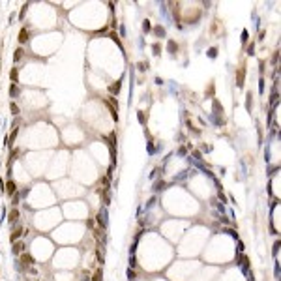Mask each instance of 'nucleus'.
Instances as JSON below:
<instances>
[{
  "mask_svg": "<svg viewBox=\"0 0 281 281\" xmlns=\"http://www.w3.org/2000/svg\"><path fill=\"white\" fill-rule=\"evenodd\" d=\"M244 81H245V64H242L236 71V86L242 88L244 86Z\"/></svg>",
  "mask_w": 281,
  "mask_h": 281,
  "instance_id": "nucleus-1",
  "label": "nucleus"
},
{
  "mask_svg": "<svg viewBox=\"0 0 281 281\" xmlns=\"http://www.w3.org/2000/svg\"><path fill=\"white\" fill-rule=\"evenodd\" d=\"M15 193H17V184L13 180H8V182H6V195L13 197Z\"/></svg>",
  "mask_w": 281,
  "mask_h": 281,
  "instance_id": "nucleus-2",
  "label": "nucleus"
},
{
  "mask_svg": "<svg viewBox=\"0 0 281 281\" xmlns=\"http://www.w3.org/2000/svg\"><path fill=\"white\" fill-rule=\"evenodd\" d=\"M19 262L23 264V266H28V264H34V257L30 255V253H21V257H19Z\"/></svg>",
  "mask_w": 281,
  "mask_h": 281,
  "instance_id": "nucleus-3",
  "label": "nucleus"
},
{
  "mask_svg": "<svg viewBox=\"0 0 281 281\" xmlns=\"http://www.w3.org/2000/svg\"><path fill=\"white\" fill-rule=\"evenodd\" d=\"M96 221H97V225H100V229H105L107 227V212H101L97 214V217H96Z\"/></svg>",
  "mask_w": 281,
  "mask_h": 281,
  "instance_id": "nucleus-4",
  "label": "nucleus"
},
{
  "mask_svg": "<svg viewBox=\"0 0 281 281\" xmlns=\"http://www.w3.org/2000/svg\"><path fill=\"white\" fill-rule=\"evenodd\" d=\"M23 249H25V242H21V240L13 242V248H11L13 255H21V253H23Z\"/></svg>",
  "mask_w": 281,
  "mask_h": 281,
  "instance_id": "nucleus-5",
  "label": "nucleus"
},
{
  "mask_svg": "<svg viewBox=\"0 0 281 281\" xmlns=\"http://www.w3.org/2000/svg\"><path fill=\"white\" fill-rule=\"evenodd\" d=\"M21 234H23V227H15L11 230V234H10V240H11V244L13 242H17L19 238H21Z\"/></svg>",
  "mask_w": 281,
  "mask_h": 281,
  "instance_id": "nucleus-6",
  "label": "nucleus"
},
{
  "mask_svg": "<svg viewBox=\"0 0 281 281\" xmlns=\"http://www.w3.org/2000/svg\"><path fill=\"white\" fill-rule=\"evenodd\" d=\"M28 38H30V32H28V28H21V32H19V43H26Z\"/></svg>",
  "mask_w": 281,
  "mask_h": 281,
  "instance_id": "nucleus-7",
  "label": "nucleus"
},
{
  "mask_svg": "<svg viewBox=\"0 0 281 281\" xmlns=\"http://www.w3.org/2000/svg\"><path fill=\"white\" fill-rule=\"evenodd\" d=\"M17 135H19V128H17V126H13V129H11V133H10V137L6 139V143L11 146V144H13V140L17 139Z\"/></svg>",
  "mask_w": 281,
  "mask_h": 281,
  "instance_id": "nucleus-8",
  "label": "nucleus"
},
{
  "mask_svg": "<svg viewBox=\"0 0 281 281\" xmlns=\"http://www.w3.org/2000/svg\"><path fill=\"white\" fill-rule=\"evenodd\" d=\"M120 86H122V81H114V83L109 86V92H111L112 96H116L118 92H120Z\"/></svg>",
  "mask_w": 281,
  "mask_h": 281,
  "instance_id": "nucleus-9",
  "label": "nucleus"
},
{
  "mask_svg": "<svg viewBox=\"0 0 281 281\" xmlns=\"http://www.w3.org/2000/svg\"><path fill=\"white\" fill-rule=\"evenodd\" d=\"M167 51L171 53V54H176L178 53V43L174 39H169V43H167Z\"/></svg>",
  "mask_w": 281,
  "mask_h": 281,
  "instance_id": "nucleus-10",
  "label": "nucleus"
},
{
  "mask_svg": "<svg viewBox=\"0 0 281 281\" xmlns=\"http://www.w3.org/2000/svg\"><path fill=\"white\" fill-rule=\"evenodd\" d=\"M17 219H19V210H15V208H13L11 212L8 214V221H10V223H15Z\"/></svg>",
  "mask_w": 281,
  "mask_h": 281,
  "instance_id": "nucleus-11",
  "label": "nucleus"
},
{
  "mask_svg": "<svg viewBox=\"0 0 281 281\" xmlns=\"http://www.w3.org/2000/svg\"><path fill=\"white\" fill-rule=\"evenodd\" d=\"M96 257L100 262H105V255H103V245H97L96 248Z\"/></svg>",
  "mask_w": 281,
  "mask_h": 281,
  "instance_id": "nucleus-12",
  "label": "nucleus"
},
{
  "mask_svg": "<svg viewBox=\"0 0 281 281\" xmlns=\"http://www.w3.org/2000/svg\"><path fill=\"white\" fill-rule=\"evenodd\" d=\"M143 32H144V34H150V32H152V25H150L148 19L143 21Z\"/></svg>",
  "mask_w": 281,
  "mask_h": 281,
  "instance_id": "nucleus-13",
  "label": "nucleus"
},
{
  "mask_svg": "<svg viewBox=\"0 0 281 281\" xmlns=\"http://www.w3.org/2000/svg\"><path fill=\"white\" fill-rule=\"evenodd\" d=\"M19 92H21V88L17 86L15 83H13L11 86H10V96H11V97H15V96H19Z\"/></svg>",
  "mask_w": 281,
  "mask_h": 281,
  "instance_id": "nucleus-14",
  "label": "nucleus"
},
{
  "mask_svg": "<svg viewBox=\"0 0 281 281\" xmlns=\"http://www.w3.org/2000/svg\"><path fill=\"white\" fill-rule=\"evenodd\" d=\"M152 32L156 34L158 38H163V36H165V28H163V26H156V28H152Z\"/></svg>",
  "mask_w": 281,
  "mask_h": 281,
  "instance_id": "nucleus-15",
  "label": "nucleus"
},
{
  "mask_svg": "<svg viewBox=\"0 0 281 281\" xmlns=\"http://www.w3.org/2000/svg\"><path fill=\"white\" fill-rule=\"evenodd\" d=\"M101 279H103V270L97 268V270L94 272V276H92V281H101Z\"/></svg>",
  "mask_w": 281,
  "mask_h": 281,
  "instance_id": "nucleus-16",
  "label": "nucleus"
},
{
  "mask_svg": "<svg viewBox=\"0 0 281 281\" xmlns=\"http://www.w3.org/2000/svg\"><path fill=\"white\" fill-rule=\"evenodd\" d=\"M23 56H25V51H23V49H21V47H19V49H17V51H15V53H13V60H15V62H19L21 58H23Z\"/></svg>",
  "mask_w": 281,
  "mask_h": 281,
  "instance_id": "nucleus-17",
  "label": "nucleus"
},
{
  "mask_svg": "<svg viewBox=\"0 0 281 281\" xmlns=\"http://www.w3.org/2000/svg\"><path fill=\"white\" fill-rule=\"evenodd\" d=\"M10 79H11L13 83H17V79H19V69H17V68H11V71H10Z\"/></svg>",
  "mask_w": 281,
  "mask_h": 281,
  "instance_id": "nucleus-18",
  "label": "nucleus"
},
{
  "mask_svg": "<svg viewBox=\"0 0 281 281\" xmlns=\"http://www.w3.org/2000/svg\"><path fill=\"white\" fill-rule=\"evenodd\" d=\"M10 111H11V114H15V116H17L19 112H21V109H19V105H17L15 101H13V103L10 105Z\"/></svg>",
  "mask_w": 281,
  "mask_h": 281,
  "instance_id": "nucleus-19",
  "label": "nucleus"
},
{
  "mask_svg": "<svg viewBox=\"0 0 281 281\" xmlns=\"http://www.w3.org/2000/svg\"><path fill=\"white\" fill-rule=\"evenodd\" d=\"M216 54H217V49H216V47L208 49V56H210V58H216Z\"/></svg>",
  "mask_w": 281,
  "mask_h": 281,
  "instance_id": "nucleus-20",
  "label": "nucleus"
},
{
  "mask_svg": "<svg viewBox=\"0 0 281 281\" xmlns=\"http://www.w3.org/2000/svg\"><path fill=\"white\" fill-rule=\"evenodd\" d=\"M251 100H253V94L249 92V94H248V103H245V107H248V111H251Z\"/></svg>",
  "mask_w": 281,
  "mask_h": 281,
  "instance_id": "nucleus-21",
  "label": "nucleus"
},
{
  "mask_svg": "<svg viewBox=\"0 0 281 281\" xmlns=\"http://www.w3.org/2000/svg\"><path fill=\"white\" fill-rule=\"evenodd\" d=\"M128 277H129V279H135V277H137V272H135V270L131 268V270L128 272Z\"/></svg>",
  "mask_w": 281,
  "mask_h": 281,
  "instance_id": "nucleus-22",
  "label": "nucleus"
},
{
  "mask_svg": "<svg viewBox=\"0 0 281 281\" xmlns=\"http://www.w3.org/2000/svg\"><path fill=\"white\" fill-rule=\"evenodd\" d=\"M154 53H156V56H159V53H161V45H159V43L154 45Z\"/></svg>",
  "mask_w": 281,
  "mask_h": 281,
  "instance_id": "nucleus-23",
  "label": "nucleus"
},
{
  "mask_svg": "<svg viewBox=\"0 0 281 281\" xmlns=\"http://www.w3.org/2000/svg\"><path fill=\"white\" fill-rule=\"evenodd\" d=\"M139 122H140V124H146V116H144V112H139Z\"/></svg>",
  "mask_w": 281,
  "mask_h": 281,
  "instance_id": "nucleus-24",
  "label": "nucleus"
},
{
  "mask_svg": "<svg viewBox=\"0 0 281 281\" xmlns=\"http://www.w3.org/2000/svg\"><path fill=\"white\" fill-rule=\"evenodd\" d=\"M17 156H19V150H11V156H10V161H13V159H15Z\"/></svg>",
  "mask_w": 281,
  "mask_h": 281,
  "instance_id": "nucleus-25",
  "label": "nucleus"
},
{
  "mask_svg": "<svg viewBox=\"0 0 281 281\" xmlns=\"http://www.w3.org/2000/svg\"><path fill=\"white\" fill-rule=\"evenodd\" d=\"M277 58H279V51H276V53H274V56H272V62H274V64H277Z\"/></svg>",
  "mask_w": 281,
  "mask_h": 281,
  "instance_id": "nucleus-26",
  "label": "nucleus"
},
{
  "mask_svg": "<svg viewBox=\"0 0 281 281\" xmlns=\"http://www.w3.org/2000/svg\"><path fill=\"white\" fill-rule=\"evenodd\" d=\"M253 51H255V45L251 43V45H249V49H248V53H249V54H253Z\"/></svg>",
  "mask_w": 281,
  "mask_h": 281,
  "instance_id": "nucleus-27",
  "label": "nucleus"
}]
</instances>
